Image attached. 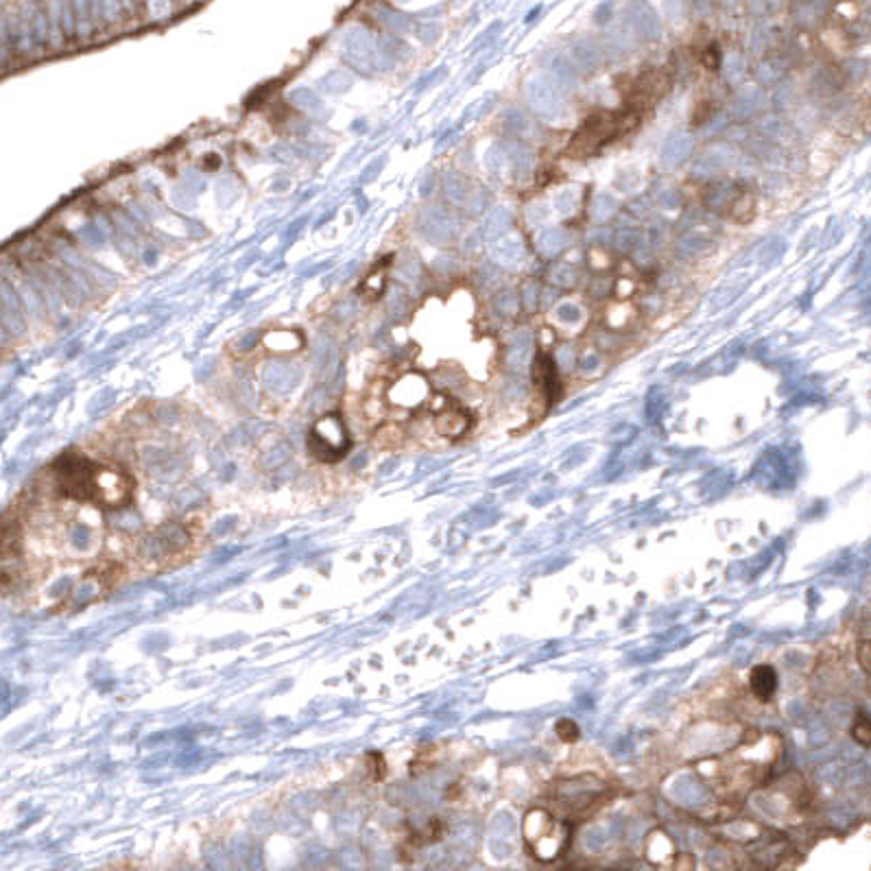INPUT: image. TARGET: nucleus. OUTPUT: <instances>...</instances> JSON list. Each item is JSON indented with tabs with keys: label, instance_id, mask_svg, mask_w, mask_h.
I'll return each mask as SVG.
<instances>
[{
	"label": "nucleus",
	"instance_id": "2eb2a0df",
	"mask_svg": "<svg viewBox=\"0 0 871 871\" xmlns=\"http://www.w3.org/2000/svg\"><path fill=\"white\" fill-rule=\"evenodd\" d=\"M383 280H385V273H372V276H369L365 282H363V293L365 295H372V297H376V295H380V291H383Z\"/></svg>",
	"mask_w": 871,
	"mask_h": 871
},
{
	"label": "nucleus",
	"instance_id": "f3484780",
	"mask_svg": "<svg viewBox=\"0 0 871 871\" xmlns=\"http://www.w3.org/2000/svg\"><path fill=\"white\" fill-rule=\"evenodd\" d=\"M559 317H562V319H577L579 317V310L575 306H564L562 310H559Z\"/></svg>",
	"mask_w": 871,
	"mask_h": 871
},
{
	"label": "nucleus",
	"instance_id": "f03ea898",
	"mask_svg": "<svg viewBox=\"0 0 871 871\" xmlns=\"http://www.w3.org/2000/svg\"><path fill=\"white\" fill-rule=\"evenodd\" d=\"M352 446L348 428L339 415H326L313 426L308 435V452L324 463H334L348 455Z\"/></svg>",
	"mask_w": 871,
	"mask_h": 871
},
{
	"label": "nucleus",
	"instance_id": "6e6552de",
	"mask_svg": "<svg viewBox=\"0 0 871 871\" xmlns=\"http://www.w3.org/2000/svg\"><path fill=\"white\" fill-rule=\"evenodd\" d=\"M265 345L273 352H295L304 345V339L297 332L273 330L265 337Z\"/></svg>",
	"mask_w": 871,
	"mask_h": 871
},
{
	"label": "nucleus",
	"instance_id": "9d476101",
	"mask_svg": "<svg viewBox=\"0 0 871 871\" xmlns=\"http://www.w3.org/2000/svg\"><path fill=\"white\" fill-rule=\"evenodd\" d=\"M690 147H692V142H690L688 136L677 134L673 138H668L664 149H662V162L668 164V166H675L679 162H684L688 158Z\"/></svg>",
	"mask_w": 871,
	"mask_h": 871
},
{
	"label": "nucleus",
	"instance_id": "39448f33",
	"mask_svg": "<svg viewBox=\"0 0 871 871\" xmlns=\"http://www.w3.org/2000/svg\"><path fill=\"white\" fill-rule=\"evenodd\" d=\"M527 99H529V105L535 110V114L546 118V121H555V118L564 116V101L557 94V90L553 88L551 81H546V79L529 81Z\"/></svg>",
	"mask_w": 871,
	"mask_h": 871
},
{
	"label": "nucleus",
	"instance_id": "1a4fd4ad",
	"mask_svg": "<svg viewBox=\"0 0 871 871\" xmlns=\"http://www.w3.org/2000/svg\"><path fill=\"white\" fill-rule=\"evenodd\" d=\"M20 538L22 533L18 522H11V520L0 522V559L11 557L20 551V544H22Z\"/></svg>",
	"mask_w": 871,
	"mask_h": 871
},
{
	"label": "nucleus",
	"instance_id": "20e7f679",
	"mask_svg": "<svg viewBox=\"0 0 871 871\" xmlns=\"http://www.w3.org/2000/svg\"><path fill=\"white\" fill-rule=\"evenodd\" d=\"M428 393H431V389H428V383H426L424 376L407 374L389 387L387 400L393 404V407L417 409L420 404H424L428 400Z\"/></svg>",
	"mask_w": 871,
	"mask_h": 871
},
{
	"label": "nucleus",
	"instance_id": "0eeeda50",
	"mask_svg": "<svg viewBox=\"0 0 871 871\" xmlns=\"http://www.w3.org/2000/svg\"><path fill=\"white\" fill-rule=\"evenodd\" d=\"M749 684H751V690H754V695L760 701H767V699L773 697L775 688H778V675H775L773 666L762 664V666L754 668V673H751V682Z\"/></svg>",
	"mask_w": 871,
	"mask_h": 871
},
{
	"label": "nucleus",
	"instance_id": "7ed1b4c3",
	"mask_svg": "<svg viewBox=\"0 0 871 871\" xmlns=\"http://www.w3.org/2000/svg\"><path fill=\"white\" fill-rule=\"evenodd\" d=\"M627 123H618V116L614 114H596L590 121L583 125V129L577 134L575 142L570 145L572 155H588L596 149H601L607 140H612L618 131H623Z\"/></svg>",
	"mask_w": 871,
	"mask_h": 871
},
{
	"label": "nucleus",
	"instance_id": "ddd939ff",
	"mask_svg": "<svg viewBox=\"0 0 871 871\" xmlns=\"http://www.w3.org/2000/svg\"><path fill=\"white\" fill-rule=\"evenodd\" d=\"M854 738H856V743H861L863 747H869V745H871V725H869V717H867V714H861V717L856 719V725H854Z\"/></svg>",
	"mask_w": 871,
	"mask_h": 871
},
{
	"label": "nucleus",
	"instance_id": "423d86ee",
	"mask_svg": "<svg viewBox=\"0 0 871 871\" xmlns=\"http://www.w3.org/2000/svg\"><path fill=\"white\" fill-rule=\"evenodd\" d=\"M435 428L444 437H461L470 428V415L461 409H452L448 404L435 407Z\"/></svg>",
	"mask_w": 871,
	"mask_h": 871
},
{
	"label": "nucleus",
	"instance_id": "f257e3e1",
	"mask_svg": "<svg viewBox=\"0 0 871 871\" xmlns=\"http://www.w3.org/2000/svg\"><path fill=\"white\" fill-rule=\"evenodd\" d=\"M53 470L59 492L79 503L123 509L134 498V479L121 468H110L79 455H64L55 461Z\"/></svg>",
	"mask_w": 871,
	"mask_h": 871
},
{
	"label": "nucleus",
	"instance_id": "dca6fc26",
	"mask_svg": "<svg viewBox=\"0 0 871 871\" xmlns=\"http://www.w3.org/2000/svg\"><path fill=\"white\" fill-rule=\"evenodd\" d=\"M856 655H858V662H861V668L869 675V671H871V644H869V640H865L861 647H858Z\"/></svg>",
	"mask_w": 871,
	"mask_h": 871
},
{
	"label": "nucleus",
	"instance_id": "4468645a",
	"mask_svg": "<svg viewBox=\"0 0 871 871\" xmlns=\"http://www.w3.org/2000/svg\"><path fill=\"white\" fill-rule=\"evenodd\" d=\"M507 223H509V214L507 212H503V210H498V212H494L492 214V221L487 223V236H498V234H503L505 232V228H507Z\"/></svg>",
	"mask_w": 871,
	"mask_h": 871
},
{
	"label": "nucleus",
	"instance_id": "f8f14e48",
	"mask_svg": "<svg viewBox=\"0 0 871 871\" xmlns=\"http://www.w3.org/2000/svg\"><path fill=\"white\" fill-rule=\"evenodd\" d=\"M555 732L564 743H575L579 738V725L570 719H562V721H557Z\"/></svg>",
	"mask_w": 871,
	"mask_h": 871
},
{
	"label": "nucleus",
	"instance_id": "9b49d317",
	"mask_svg": "<svg viewBox=\"0 0 871 871\" xmlns=\"http://www.w3.org/2000/svg\"><path fill=\"white\" fill-rule=\"evenodd\" d=\"M566 236L559 230H548L540 236V249L546 254H557L559 249H564Z\"/></svg>",
	"mask_w": 871,
	"mask_h": 871
}]
</instances>
